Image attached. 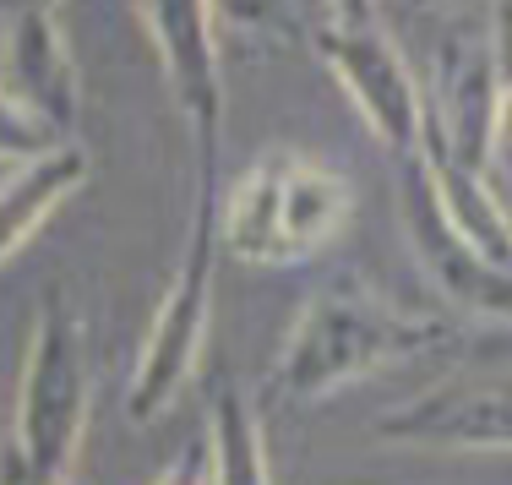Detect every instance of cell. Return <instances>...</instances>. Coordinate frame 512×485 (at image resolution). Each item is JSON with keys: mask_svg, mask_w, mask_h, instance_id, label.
<instances>
[{"mask_svg": "<svg viewBox=\"0 0 512 485\" xmlns=\"http://www.w3.org/2000/svg\"><path fill=\"white\" fill-rule=\"evenodd\" d=\"M436 338H447V322L414 317V311L355 284L322 289L300 311V322L289 327L284 349H278L273 371H267V398L316 404V398L371 377V371L393 366V360L431 349Z\"/></svg>", "mask_w": 512, "mask_h": 485, "instance_id": "obj_1", "label": "cell"}, {"mask_svg": "<svg viewBox=\"0 0 512 485\" xmlns=\"http://www.w3.org/2000/svg\"><path fill=\"white\" fill-rule=\"evenodd\" d=\"M349 180L300 148H262L240 186L218 197V251L256 268L311 262L349 218Z\"/></svg>", "mask_w": 512, "mask_h": 485, "instance_id": "obj_2", "label": "cell"}, {"mask_svg": "<svg viewBox=\"0 0 512 485\" xmlns=\"http://www.w3.org/2000/svg\"><path fill=\"white\" fill-rule=\"evenodd\" d=\"M82 426H88V349L82 322L66 289L50 284L33 317L28 360L17 387V420H11L6 453H0V485H60L77 458Z\"/></svg>", "mask_w": 512, "mask_h": 485, "instance_id": "obj_3", "label": "cell"}, {"mask_svg": "<svg viewBox=\"0 0 512 485\" xmlns=\"http://www.w3.org/2000/svg\"><path fill=\"white\" fill-rule=\"evenodd\" d=\"M213 273H218V148L197 153V202H191L186 246L169 273V289L153 311V327L142 338L137 371L126 387V415L158 420L180 398V387L191 382L202 360L207 338V311H213Z\"/></svg>", "mask_w": 512, "mask_h": 485, "instance_id": "obj_4", "label": "cell"}, {"mask_svg": "<svg viewBox=\"0 0 512 485\" xmlns=\"http://www.w3.org/2000/svg\"><path fill=\"white\" fill-rule=\"evenodd\" d=\"M322 66L338 77V88L349 93V104L360 109V120L371 126V137L393 153L398 164L414 159L425 131V88L414 77V66L398 50V39L387 33L376 6H327L316 17L311 33Z\"/></svg>", "mask_w": 512, "mask_h": 485, "instance_id": "obj_5", "label": "cell"}, {"mask_svg": "<svg viewBox=\"0 0 512 485\" xmlns=\"http://www.w3.org/2000/svg\"><path fill=\"white\" fill-rule=\"evenodd\" d=\"M0 99L17 115H28L39 131H50L55 142L71 137V126L82 115V88L55 6H17L6 17V33H0Z\"/></svg>", "mask_w": 512, "mask_h": 485, "instance_id": "obj_6", "label": "cell"}, {"mask_svg": "<svg viewBox=\"0 0 512 485\" xmlns=\"http://www.w3.org/2000/svg\"><path fill=\"white\" fill-rule=\"evenodd\" d=\"M398 208H404V235L414 246V262L436 284V295L447 306L469 311V317L512 322V268H496L491 257H480L469 240H458L447 229L414 159H404V175H398Z\"/></svg>", "mask_w": 512, "mask_h": 485, "instance_id": "obj_7", "label": "cell"}, {"mask_svg": "<svg viewBox=\"0 0 512 485\" xmlns=\"http://www.w3.org/2000/svg\"><path fill=\"white\" fill-rule=\"evenodd\" d=\"M148 44L164 66L169 99L186 115L191 137L218 148L224 137V60H218V11L213 6H137Z\"/></svg>", "mask_w": 512, "mask_h": 485, "instance_id": "obj_8", "label": "cell"}, {"mask_svg": "<svg viewBox=\"0 0 512 485\" xmlns=\"http://www.w3.org/2000/svg\"><path fill=\"white\" fill-rule=\"evenodd\" d=\"M425 137H436L458 164L491 180L496 164V66L491 39H447L431 66V93H425Z\"/></svg>", "mask_w": 512, "mask_h": 485, "instance_id": "obj_9", "label": "cell"}, {"mask_svg": "<svg viewBox=\"0 0 512 485\" xmlns=\"http://www.w3.org/2000/svg\"><path fill=\"white\" fill-rule=\"evenodd\" d=\"M376 436L442 453H512V382H447L404 409H387Z\"/></svg>", "mask_w": 512, "mask_h": 485, "instance_id": "obj_10", "label": "cell"}, {"mask_svg": "<svg viewBox=\"0 0 512 485\" xmlns=\"http://www.w3.org/2000/svg\"><path fill=\"white\" fill-rule=\"evenodd\" d=\"M82 186H88V153H82L77 142H60L44 159L11 169V175L0 180V268H6L11 251L28 246L44 229V218Z\"/></svg>", "mask_w": 512, "mask_h": 485, "instance_id": "obj_11", "label": "cell"}, {"mask_svg": "<svg viewBox=\"0 0 512 485\" xmlns=\"http://www.w3.org/2000/svg\"><path fill=\"white\" fill-rule=\"evenodd\" d=\"M207 485H273L262 431L235 382H218L207 409Z\"/></svg>", "mask_w": 512, "mask_h": 485, "instance_id": "obj_12", "label": "cell"}, {"mask_svg": "<svg viewBox=\"0 0 512 485\" xmlns=\"http://www.w3.org/2000/svg\"><path fill=\"white\" fill-rule=\"evenodd\" d=\"M50 148H60V142L50 137V131H39L28 115H17L6 99H0V164H33V159H44Z\"/></svg>", "mask_w": 512, "mask_h": 485, "instance_id": "obj_13", "label": "cell"}, {"mask_svg": "<svg viewBox=\"0 0 512 485\" xmlns=\"http://www.w3.org/2000/svg\"><path fill=\"white\" fill-rule=\"evenodd\" d=\"M485 39H491V66H496V93L512 88V6L485 11Z\"/></svg>", "mask_w": 512, "mask_h": 485, "instance_id": "obj_14", "label": "cell"}, {"mask_svg": "<svg viewBox=\"0 0 512 485\" xmlns=\"http://www.w3.org/2000/svg\"><path fill=\"white\" fill-rule=\"evenodd\" d=\"M158 485H207V442L202 436H191V442L180 447L175 464L158 475Z\"/></svg>", "mask_w": 512, "mask_h": 485, "instance_id": "obj_15", "label": "cell"}, {"mask_svg": "<svg viewBox=\"0 0 512 485\" xmlns=\"http://www.w3.org/2000/svg\"><path fill=\"white\" fill-rule=\"evenodd\" d=\"M496 159H512V88L496 93Z\"/></svg>", "mask_w": 512, "mask_h": 485, "instance_id": "obj_16", "label": "cell"}, {"mask_svg": "<svg viewBox=\"0 0 512 485\" xmlns=\"http://www.w3.org/2000/svg\"><path fill=\"white\" fill-rule=\"evenodd\" d=\"M60 485H66V480H60Z\"/></svg>", "mask_w": 512, "mask_h": 485, "instance_id": "obj_17", "label": "cell"}]
</instances>
